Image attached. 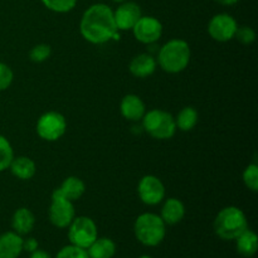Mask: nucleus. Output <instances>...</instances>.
Listing matches in <instances>:
<instances>
[{
  "instance_id": "17",
  "label": "nucleus",
  "mask_w": 258,
  "mask_h": 258,
  "mask_svg": "<svg viewBox=\"0 0 258 258\" xmlns=\"http://www.w3.org/2000/svg\"><path fill=\"white\" fill-rule=\"evenodd\" d=\"M35 226V217L30 209L22 207L17 209L13 214L12 227L13 231L17 232L20 236H27L33 231Z\"/></svg>"
},
{
  "instance_id": "31",
  "label": "nucleus",
  "mask_w": 258,
  "mask_h": 258,
  "mask_svg": "<svg viewBox=\"0 0 258 258\" xmlns=\"http://www.w3.org/2000/svg\"><path fill=\"white\" fill-rule=\"evenodd\" d=\"M29 258H52L49 253H48L47 251H44V249H35L34 252H32L30 253Z\"/></svg>"
},
{
  "instance_id": "26",
  "label": "nucleus",
  "mask_w": 258,
  "mask_h": 258,
  "mask_svg": "<svg viewBox=\"0 0 258 258\" xmlns=\"http://www.w3.org/2000/svg\"><path fill=\"white\" fill-rule=\"evenodd\" d=\"M52 54V48L49 44L40 43V44L34 45L29 52V59L34 63L45 62Z\"/></svg>"
},
{
  "instance_id": "4",
  "label": "nucleus",
  "mask_w": 258,
  "mask_h": 258,
  "mask_svg": "<svg viewBox=\"0 0 258 258\" xmlns=\"http://www.w3.org/2000/svg\"><path fill=\"white\" fill-rule=\"evenodd\" d=\"M134 234L145 247H158L166 236V224L155 213H143L135 219Z\"/></svg>"
},
{
  "instance_id": "20",
  "label": "nucleus",
  "mask_w": 258,
  "mask_h": 258,
  "mask_svg": "<svg viewBox=\"0 0 258 258\" xmlns=\"http://www.w3.org/2000/svg\"><path fill=\"white\" fill-rule=\"evenodd\" d=\"M57 190L68 201L76 202L81 199V197L85 194L86 184L78 176H68L62 181V184H60L59 188H57Z\"/></svg>"
},
{
  "instance_id": "21",
  "label": "nucleus",
  "mask_w": 258,
  "mask_h": 258,
  "mask_svg": "<svg viewBox=\"0 0 258 258\" xmlns=\"http://www.w3.org/2000/svg\"><path fill=\"white\" fill-rule=\"evenodd\" d=\"M234 241H236L237 252L242 257L251 258L256 254L258 248V237L253 231L247 228Z\"/></svg>"
},
{
  "instance_id": "13",
  "label": "nucleus",
  "mask_w": 258,
  "mask_h": 258,
  "mask_svg": "<svg viewBox=\"0 0 258 258\" xmlns=\"http://www.w3.org/2000/svg\"><path fill=\"white\" fill-rule=\"evenodd\" d=\"M120 112L127 121H140L146 112L145 103L138 95L130 93L121 100Z\"/></svg>"
},
{
  "instance_id": "34",
  "label": "nucleus",
  "mask_w": 258,
  "mask_h": 258,
  "mask_svg": "<svg viewBox=\"0 0 258 258\" xmlns=\"http://www.w3.org/2000/svg\"><path fill=\"white\" fill-rule=\"evenodd\" d=\"M139 258H151V257L148 256V254H144V256H141V257H139Z\"/></svg>"
},
{
  "instance_id": "29",
  "label": "nucleus",
  "mask_w": 258,
  "mask_h": 258,
  "mask_svg": "<svg viewBox=\"0 0 258 258\" xmlns=\"http://www.w3.org/2000/svg\"><path fill=\"white\" fill-rule=\"evenodd\" d=\"M13 80H14V73L12 68L5 63L0 62V92L8 90L12 86Z\"/></svg>"
},
{
  "instance_id": "2",
  "label": "nucleus",
  "mask_w": 258,
  "mask_h": 258,
  "mask_svg": "<svg viewBox=\"0 0 258 258\" xmlns=\"http://www.w3.org/2000/svg\"><path fill=\"white\" fill-rule=\"evenodd\" d=\"M191 52L188 42L184 39L168 40L158 53V64L164 72L176 75L185 70L190 62Z\"/></svg>"
},
{
  "instance_id": "7",
  "label": "nucleus",
  "mask_w": 258,
  "mask_h": 258,
  "mask_svg": "<svg viewBox=\"0 0 258 258\" xmlns=\"http://www.w3.org/2000/svg\"><path fill=\"white\" fill-rule=\"evenodd\" d=\"M76 217L73 202L68 201L57 189H54L50 198V206L48 209L49 222L57 228H67Z\"/></svg>"
},
{
  "instance_id": "32",
  "label": "nucleus",
  "mask_w": 258,
  "mask_h": 258,
  "mask_svg": "<svg viewBox=\"0 0 258 258\" xmlns=\"http://www.w3.org/2000/svg\"><path fill=\"white\" fill-rule=\"evenodd\" d=\"M218 4L224 5V7H232V5H236L239 0H214Z\"/></svg>"
},
{
  "instance_id": "3",
  "label": "nucleus",
  "mask_w": 258,
  "mask_h": 258,
  "mask_svg": "<svg viewBox=\"0 0 258 258\" xmlns=\"http://www.w3.org/2000/svg\"><path fill=\"white\" fill-rule=\"evenodd\" d=\"M214 232L223 241H234L248 228V221L241 208L228 206L221 209L213 223Z\"/></svg>"
},
{
  "instance_id": "27",
  "label": "nucleus",
  "mask_w": 258,
  "mask_h": 258,
  "mask_svg": "<svg viewBox=\"0 0 258 258\" xmlns=\"http://www.w3.org/2000/svg\"><path fill=\"white\" fill-rule=\"evenodd\" d=\"M54 258H90L87 254V251L83 248H80L73 244H67V246L62 247L59 251L57 252Z\"/></svg>"
},
{
  "instance_id": "25",
  "label": "nucleus",
  "mask_w": 258,
  "mask_h": 258,
  "mask_svg": "<svg viewBox=\"0 0 258 258\" xmlns=\"http://www.w3.org/2000/svg\"><path fill=\"white\" fill-rule=\"evenodd\" d=\"M242 179H243V183L247 188L251 191L258 190V165L257 164L252 163L244 169L243 174H242Z\"/></svg>"
},
{
  "instance_id": "8",
  "label": "nucleus",
  "mask_w": 258,
  "mask_h": 258,
  "mask_svg": "<svg viewBox=\"0 0 258 258\" xmlns=\"http://www.w3.org/2000/svg\"><path fill=\"white\" fill-rule=\"evenodd\" d=\"M37 134L45 141H57L67 131V120L57 111L43 113L37 121Z\"/></svg>"
},
{
  "instance_id": "28",
  "label": "nucleus",
  "mask_w": 258,
  "mask_h": 258,
  "mask_svg": "<svg viewBox=\"0 0 258 258\" xmlns=\"http://www.w3.org/2000/svg\"><path fill=\"white\" fill-rule=\"evenodd\" d=\"M234 38L238 42H241L242 44L248 45L256 40V32L253 30V28L248 27V25H242V27L237 28Z\"/></svg>"
},
{
  "instance_id": "24",
  "label": "nucleus",
  "mask_w": 258,
  "mask_h": 258,
  "mask_svg": "<svg viewBox=\"0 0 258 258\" xmlns=\"http://www.w3.org/2000/svg\"><path fill=\"white\" fill-rule=\"evenodd\" d=\"M47 9L54 13H68L76 7L78 0H40Z\"/></svg>"
},
{
  "instance_id": "19",
  "label": "nucleus",
  "mask_w": 258,
  "mask_h": 258,
  "mask_svg": "<svg viewBox=\"0 0 258 258\" xmlns=\"http://www.w3.org/2000/svg\"><path fill=\"white\" fill-rule=\"evenodd\" d=\"M86 251L90 258H113L117 251V247L111 238L97 237Z\"/></svg>"
},
{
  "instance_id": "9",
  "label": "nucleus",
  "mask_w": 258,
  "mask_h": 258,
  "mask_svg": "<svg viewBox=\"0 0 258 258\" xmlns=\"http://www.w3.org/2000/svg\"><path fill=\"white\" fill-rule=\"evenodd\" d=\"M138 196L146 206H158L165 198V186L155 175H145L138 184Z\"/></svg>"
},
{
  "instance_id": "10",
  "label": "nucleus",
  "mask_w": 258,
  "mask_h": 258,
  "mask_svg": "<svg viewBox=\"0 0 258 258\" xmlns=\"http://www.w3.org/2000/svg\"><path fill=\"white\" fill-rule=\"evenodd\" d=\"M238 28L237 20L227 13L216 14L208 23V34L217 42L226 43L234 38Z\"/></svg>"
},
{
  "instance_id": "5",
  "label": "nucleus",
  "mask_w": 258,
  "mask_h": 258,
  "mask_svg": "<svg viewBox=\"0 0 258 258\" xmlns=\"http://www.w3.org/2000/svg\"><path fill=\"white\" fill-rule=\"evenodd\" d=\"M141 121H143L144 131H146L151 138L158 139V140H169L176 133L174 116L168 111L160 110V108L146 111Z\"/></svg>"
},
{
  "instance_id": "15",
  "label": "nucleus",
  "mask_w": 258,
  "mask_h": 258,
  "mask_svg": "<svg viewBox=\"0 0 258 258\" xmlns=\"http://www.w3.org/2000/svg\"><path fill=\"white\" fill-rule=\"evenodd\" d=\"M158 67L155 57L149 53H141L135 55L128 64V71L136 78H146L153 75Z\"/></svg>"
},
{
  "instance_id": "22",
  "label": "nucleus",
  "mask_w": 258,
  "mask_h": 258,
  "mask_svg": "<svg viewBox=\"0 0 258 258\" xmlns=\"http://www.w3.org/2000/svg\"><path fill=\"white\" fill-rule=\"evenodd\" d=\"M174 118H175L176 130L188 133V131H191L197 126L199 120V115L196 108L191 107V106H185V107H183L179 111L176 117Z\"/></svg>"
},
{
  "instance_id": "23",
  "label": "nucleus",
  "mask_w": 258,
  "mask_h": 258,
  "mask_svg": "<svg viewBox=\"0 0 258 258\" xmlns=\"http://www.w3.org/2000/svg\"><path fill=\"white\" fill-rule=\"evenodd\" d=\"M13 159H14V151L12 144L5 136L0 135V173L9 169Z\"/></svg>"
},
{
  "instance_id": "18",
  "label": "nucleus",
  "mask_w": 258,
  "mask_h": 258,
  "mask_svg": "<svg viewBox=\"0 0 258 258\" xmlns=\"http://www.w3.org/2000/svg\"><path fill=\"white\" fill-rule=\"evenodd\" d=\"M9 169L13 175L20 180H29L37 173V165H35L34 160L28 156H18V158L14 156Z\"/></svg>"
},
{
  "instance_id": "6",
  "label": "nucleus",
  "mask_w": 258,
  "mask_h": 258,
  "mask_svg": "<svg viewBox=\"0 0 258 258\" xmlns=\"http://www.w3.org/2000/svg\"><path fill=\"white\" fill-rule=\"evenodd\" d=\"M67 228L70 243L83 249H87L98 237L97 224L90 217H75Z\"/></svg>"
},
{
  "instance_id": "14",
  "label": "nucleus",
  "mask_w": 258,
  "mask_h": 258,
  "mask_svg": "<svg viewBox=\"0 0 258 258\" xmlns=\"http://www.w3.org/2000/svg\"><path fill=\"white\" fill-rule=\"evenodd\" d=\"M23 239L14 231L0 234V258H19L23 253Z\"/></svg>"
},
{
  "instance_id": "16",
  "label": "nucleus",
  "mask_w": 258,
  "mask_h": 258,
  "mask_svg": "<svg viewBox=\"0 0 258 258\" xmlns=\"http://www.w3.org/2000/svg\"><path fill=\"white\" fill-rule=\"evenodd\" d=\"M160 217L166 226H175L185 217V206L178 198H169L164 202Z\"/></svg>"
},
{
  "instance_id": "12",
  "label": "nucleus",
  "mask_w": 258,
  "mask_h": 258,
  "mask_svg": "<svg viewBox=\"0 0 258 258\" xmlns=\"http://www.w3.org/2000/svg\"><path fill=\"white\" fill-rule=\"evenodd\" d=\"M141 15H143V12H141L140 5L134 2H128V0L120 3L117 9L113 10V19H115L118 32L133 29Z\"/></svg>"
},
{
  "instance_id": "1",
  "label": "nucleus",
  "mask_w": 258,
  "mask_h": 258,
  "mask_svg": "<svg viewBox=\"0 0 258 258\" xmlns=\"http://www.w3.org/2000/svg\"><path fill=\"white\" fill-rule=\"evenodd\" d=\"M80 32L92 44H105L110 40L120 39L113 19V10L102 3L91 5L85 10L81 18Z\"/></svg>"
},
{
  "instance_id": "30",
  "label": "nucleus",
  "mask_w": 258,
  "mask_h": 258,
  "mask_svg": "<svg viewBox=\"0 0 258 258\" xmlns=\"http://www.w3.org/2000/svg\"><path fill=\"white\" fill-rule=\"evenodd\" d=\"M39 248V243L35 238L33 237H28V238L23 239V251H27L29 253L34 252L35 249Z\"/></svg>"
},
{
  "instance_id": "11",
  "label": "nucleus",
  "mask_w": 258,
  "mask_h": 258,
  "mask_svg": "<svg viewBox=\"0 0 258 258\" xmlns=\"http://www.w3.org/2000/svg\"><path fill=\"white\" fill-rule=\"evenodd\" d=\"M134 37L143 44H153L163 35V24L160 20L150 15H141L140 19L133 27Z\"/></svg>"
},
{
  "instance_id": "33",
  "label": "nucleus",
  "mask_w": 258,
  "mask_h": 258,
  "mask_svg": "<svg viewBox=\"0 0 258 258\" xmlns=\"http://www.w3.org/2000/svg\"><path fill=\"white\" fill-rule=\"evenodd\" d=\"M112 2H115V3H122V2H126V0H112Z\"/></svg>"
}]
</instances>
